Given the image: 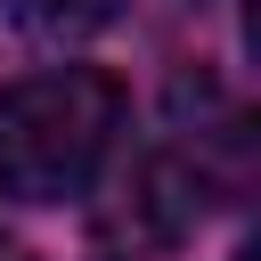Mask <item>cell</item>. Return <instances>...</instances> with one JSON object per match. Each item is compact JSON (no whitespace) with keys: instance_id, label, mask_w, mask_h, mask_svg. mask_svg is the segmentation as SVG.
Here are the masks:
<instances>
[{"instance_id":"cell-3","label":"cell","mask_w":261,"mask_h":261,"mask_svg":"<svg viewBox=\"0 0 261 261\" xmlns=\"http://www.w3.org/2000/svg\"><path fill=\"white\" fill-rule=\"evenodd\" d=\"M114 8H122V0H16V24L41 33V41H82V33H98Z\"/></svg>"},{"instance_id":"cell-4","label":"cell","mask_w":261,"mask_h":261,"mask_svg":"<svg viewBox=\"0 0 261 261\" xmlns=\"http://www.w3.org/2000/svg\"><path fill=\"white\" fill-rule=\"evenodd\" d=\"M0 261H33V253H24V245H16V237H0Z\"/></svg>"},{"instance_id":"cell-1","label":"cell","mask_w":261,"mask_h":261,"mask_svg":"<svg viewBox=\"0 0 261 261\" xmlns=\"http://www.w3.org/2000/svg\"><path fill=\"white\" fill-rule=\"evenodd\" d=\"M122 130V90L98 65H49L0 90V196L65 204L98 179Z\"/></svg>"},{"instance_id":"cell-2","label":"cell","mask_w":261,"mask_h":261,"mask_svg":"<svg viewBox=\"0 0 261 261\" xmlns=\"http://www.w3.org/2000/svg\"><path fill=\"white\" fill-rule=\"evenodd\" d=\"M196 220H204V179H196L179 155H147V163H130V179H122L114 204L98 212V253H106V261H155V253H171Z\"/></svg>"}]
</instances>
